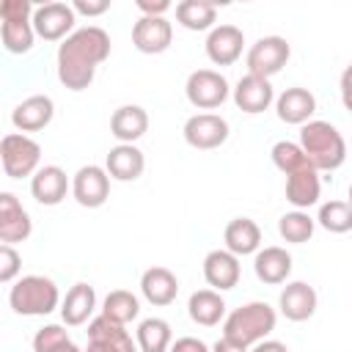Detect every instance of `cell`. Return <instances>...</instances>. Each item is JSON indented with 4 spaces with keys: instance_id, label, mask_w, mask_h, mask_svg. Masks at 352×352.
Instances as JSON below:
<instances>
[{
    "instance_id": "cell-1",
    "label": "cell",
    "mask_w": 352,
    "mask_h": 352,
    "mask_svg": "<svg viewBox=\"0 0 352 352\" xmlns=\"http://www.w3.org/2000/svg\"><path fill=\"white\" fill-rule=\"evenodd\" d=\"M107 55H110V36L104 28L99 25L77 28L58 47V80L69 91H85L94 82L99 63L107 60Z\"/></svg>"
},
{
    "instance_id": "cell-2",
    "label": "cell",
    "mask_w": 352,
    "mask_h": 352,
    "mask_svg": "<svg viewBox=\"0 0 352 352\" xmlns=\"http://www.w3.org/2000/svg\"><path fill=\"white\" fill-rule=\"evenodd\" d=\"M300 146H302L311 168H316V170H336L346 160V140L330 121L311 118L308 124H302Z\"/></svg>"
},
{
    "instance_id": "cell-3",
    "label": "cell",
    "mask_w": 352,
    "mask_h": 352,
    "mask_svg": "<svg viewBox=\"0 0 352 352\" xmlns=\"http://www.w3.org/2000/svg\"><path fill=\"white\" fill-rule=\"evenodd\" d=\"M275 324H278L275 308L264 300H253V302H245V305L234 308L223 319V336L250 349L258 341H264L275 330Z\"/></svg>"
},
{
    "instance_id": "cell-4",
    "label": "cell",
    "mask_w": 352,
    "mask_h": 352,
    "mask_svg": "<svg viewBox=\"0 0 352 352\" xmlns=\"http://www.w3.org/2000/svg\"><path fill=\"white\" fill-rule=\"evenodd\" d=\"M8 305L19 316H47L60 305L58 283L47 275H22L8 292Z\"/></svg>"
},
{
    "instance_id": "cell-5",
    "label": "cell",
    "mask_w": 352,
    "mask_h": 352,
    "mask_svg": "<svg viewBox=\"0 0 352 352\" xmlns=\"http://www.w3.org/2000/svg\"><path fill=\"white\" fill-rule=\"evenodd\" d=\"M33 11L30 0H3L0 3V38L11 55H25L33 47Z\"/></svg>"
},
{
    "instance_id": "cell-6",
    "label": "cell",
    "mask_w": 352,
    "mask_h": 352,
    "mask_svg": "<svg viewBox=\"0 0 352 352\" xmlns=\"http://www.w3.org/2000/svg\"><path fill=\"white\" fill-rule=\"evenodd\" d=\"M0 162L8 179H33L41 162V146L25 132H8L0 140Z\"/></svg>"
},
{
    "instance_id": "cell-7",
    "label": "cell",
    "mask_w": 352,
    "mask_h": 352,
    "mask_svg": "<svg viewBox=\"0 0 352 352\" xmlns=\"http://www.w3.org/2000/svg\"><path fill=\"white\" fill-rule=\"evenodd\" d=\"M289 58H292V47L283 36H261L245 55L248 74L270 80L272 74H278L289 63Z\"/></svg>"
},
{
    "instance_id": "cell-8",
    "label": "cell",
    "mask_w": 352,
    "mask_h": 352,
    "mask_svg": "<svg viewBox=\"0 0 352 352\" xmlns=\"http://www.w3.org/2000/svg\"><path fill=\"white\" fill-rule=\"evenodd\" d=\"M184 94H187V102L192 107L214 110V107H220L228 99L231 88H228V80L220 72H214V69H195V72H190V77L184 82Z\"/></svg>"
},
{
    "instance_id": "cell-9",
    "label": "cell",
    "mask_w": 352,
    "mask_h": 352,
    "mask_svg": "<svg viewBox=\"0 0 352 352\" xmlns=\"http://www.w3.org/2000/svg\"><path fill=\"white\" fill-rule=\"evenodd\" d=\"M74 22H77V14L69 3H44V6H36L33 11V30L38 38L44 41H63L74 33Z\"/></svg>"
},
{
    "instance_id": "cell-10",
    "label": "cell",
    "mask_w": 352,
    "mask_h": 352,
    "mask_svg": "<svg viewBox=\"0 0 352 352\" xmlns=\"http://www.w3.org/2000/svg\"><path fill=\"white\" fill-rule=\"evenodd\" d=\"M228 121L217 113H195L184 121V140L187 146L198 148V151H212V148H220L226 140H228Z\"/></svg>"
},
{
    "instance_id": "cell-11",
    "label": "cell",
    "mask_w": 352,
    "mask_h": 352,
    "mask_svg": "<svg viewBox=\"0 0 352 352\" xmlns=\"http://www.w3.org/2000/svg\"><path fill=\"white\" fill-rule=\"evenodd\" d=\"M138 341L129 336L126 324H118L107 316H94L88 322V346L85 352H138Z\"/></svg>"
},
{
    "instance_id": "cell-12",
    "label": "cell",
    "mask_w": 352,
    "mask_h": 352,
    "mask_svg": "<svg viewBox=\"0 0 352 352\" xmlns=\"http://www.w3.org/2000/svg\"><path fill=\"white\" fill-rule=\"evenodd\" d=\"M72 195L85 209H99L110 198V173L102 165H82L72 176Z\"/></svg>"
},
{
    "instance_id": "cell-13",
    "label": "cell",
    "mask_w": 352,
    "mask_h": 352,
    "mask_svg": "<svg viewBox=\"0 0 352 352\" xmlns=\"http://www.w3.org/2000/svg\"><path fill=\"white\" fill-rule=\"evenodd\" d=\"M173 41V25L165 16H140L132 25V44L143 55H160Z\"/></svg>"
},
{
    "instance_id": "cell-14",
    "label": "cell",
    "mask_w": 352,
    "mask_h": 352,
    "mask_svg": "<svg viewBox=\"0 0 352 352\" xmlns=\"http://www.w3.org/2000/svg\"><path fill=\"white\" fill-rule=\"evenodd\" d=\"M245 50V33L236 25H217L206 36V55L214 66H231Z\"/></svg>"
},
{
    "instance_id": "cell-15",
    "label": "cell",
    "mask_w": 352,
    "mask_h": 352,
    "mask_svg": "<svg viewBox=\"0 0 352 352\" xmlns=\"http://www.w3.org/2000/svg\"><path fill=\"white\" fill-rule=\"evenodd\" d=\"M231 91H234V104L242 113H248V116H258V113H264L275 102L272 82L264 80V77H256V74L239 77Z\"/></svg>"
},
{
    "instance_id": "cell-16",
    "label": "cell",
    "mask_w": 352,
    "mask_h": 352,
    "mask_svg": "<svg viewBox=\"0 0 352 352\" xmlns=\"http://www.w3.org/2000/svg\"><path fill=\"white\" fill-rule=\"evenodd\" d=\"M242 267H239V256H234L226 248L209 250L204 256V278L214 292H228L239 283Z\"/></svg>"
},
{
    "instance_id": "cell-17",
    "label": "cell",
    "mask_w": 352,
    "mask_h": 352,
    "mask_svg": "<svg viewBox=\"0 0 352 352\" xmlns=\"http://www.w3.org/2000/svg\"><path fill=\"white\" fill-rule=\"evenodd\" d=\"M30 231H33V220L22 209L16 195L14 192H0V242L3 245L25 242L30 236Z\"/></svg>"
},
{
    "instance_id": "cell-18",
    "label": "cell",
    "mask_w": 352,
    "mask_h": 352,
    "mask_svg": "<svg viewBox=\"0 0 352 352\" xmlns=\"http://www.w3.org/2000/svg\"><path fill=\"white\" fill-rule=\"evenodd\" d=\"M316 305H319V297H316V289L305 280H292L283 286L280 297H278V308L280 314L289 319V322H305L316 314Z\"/></svg>"
},
{
    "instance_id": "cell-19",
    "label": "cell",
    "mask_w": 352,
    "mask_h": 352,
    "mask_svg": "<svg viewBox=\"0 0 352 352\" xmlns=\"http://www.w3.org/2000/svg\"><path fill=\"white\" fill-rule=\"evenodd\" d=\"M69 190H72V182L60 165H44L30 179V192L41 206H58Z\"/></svg>"
},
{
    "instance_id": "cell-20",
    "label": "cell",
    "mask_w": 352,
    "mask_h": 352,
    "mask_svg": "<svg viewBox=\"0 0 352 352\" xmlns=\"http://www.w3.org/2000/svg\"><path fill=\"white\" fill-rule=\"evenodd\" d=\"M52 116H55V102L47 94H33L14 107L11 124L19 132H38L52 121Z\"/></svg>"
},
{
    "instance_id": "cell-21",
    "label": "cell",
    "mask_w": 352,
    "mask_h": 352,
    "mask_svg": "<svg viewBox=\"0 0 352 352\" xmlns=\"http://www.w3.org/2000/svg\"><path fill=\"white\" fill-rule=\"evenodd\" d=\"M104 170L116 182H135L146 170V157L135 143H118L104 157Z\"/></svg>"
},
{
    "instance_id": "cell-22",
    "label": "cell",
    "mask_w": 352,
    "mask_h": 352,
    "mask_svg": "<svg viewBox=\"0 0 352 352\" xmlns=\"http://www.w3.org/2000/svg\"><path fill=\"white\" fill-rule=\"evenodd\" d=\"M275 113L283 124H294V126H302L311 121V116L316 113V96L308 91V88H286L278 99H275Z\"/></svg>"
},
{
    "instance_id": "cell-23",
    "label": "cell",
    "mask_w": 352,
    "mask_h": 352,
    "mask_svg": "<svg viewBox=\"0 0 352 352\" xmlns=\"http://www.w3.org/2000/svg\"><path fill=\"white\" fill-rule=\"evenodd\" d=\"M253 272L267 286L286 283V278L292 275V256H289V250L286 248H278V245L261 248L256 253V258H253Z\"/></svg>"
},
{
    "instance_id": "cell-24",
    "label": "cell",
    "mask_w": 352,
    "mask_h": 352,
    "mask_svg": "<svg viewBox=\"0 0 352 352\" xmlns=\"http://www.w3.org/2000/svg\"><path fill=\"white\" fill-rule=\"evenodd\" d=\"M148 132V113L140 104H121L110 116V135L118 143H135Z\"/></svg>"
},
{
    "instance_id": "cell-25",
    "label": "cell",
    "mask_w": 352,
    "mask_h": 352,
    "mask_svg": "<svg viewBox=\"0 0 352 352\" xmlns=\"http://www.w3.org/2000/svg\"><path fill=\"white\" fill-rule=\"evenodd\" d=\"M140 292L151 305H170L179 294V278L168 267H148L140 275Z\"/></svg>"
},
{
    "instance_id": "cell-26",
    "label": "cell",
    "mask_w": 352,
    "mask_h": 352,
    "mask_svg": "<svg viewBox=\"0 0 352 352\" xmlns=\"http://www.w3.org/2000/svg\"><path fill=\"white\" fill-rule=\"evenodd\" d=\"M96 311V292L91 283H74L60 300V319L69 327L85 324Z\"/></svg>"
},
{
    "instance_id": "cell-27",
    "label": "cell",
    "mask_w": 352,
    "mask_h": 352,
    "mask_svg": "<svg viewBox=\"0 0 352 352\" xmlns=\"http://www.w3.org/2000/svg\"><path fill=\"white\" fill-rule=\"evenodd\" d=\"M319 192H322V182H319V170L316 168H302L292 176H286V201L294 209H308L314 204H319Z\"/></svg>"
},
{
    "instance_id": "cell-28",
    "label": "cell",
    "mask_w": 352,
    "mask_h": 352,
    "mask_svg": "<svg viewBox=\"0 0 352 352\" xmlns=\"http://www.w3.org/2000/svg\"><path fill=\"white\" fill-rule=\"evenodd\" d=\"M223 242H226V250H231L234 256H250V253H258V245H261V228L256 220L250 217H234L226 231H223Z\"/></svg>"
},
{
    "instance_id": "cell-29",
    "label": "cell",
    "mask_w": 352,
    "mask_h": 352,
    "mask_svg": "<svg viewBox=\"0 0 352 352\" xmlns=\"http://www.w3.org/2000/svg\"><path fill=\"white\" fill-rule=\"evenodd\" d=\"M187 314L195 324L201 327H214L226 319V300L220 297V292L214 289H198L190 294L187 302Z\"/></svg>"
},
{
    "instance_id": "cell-30",
    "label": "cell",
    "mask_w": 352,
    "mask_h": 352,
    "mask_svg": "<svg viewBox=\"0 0 352 352\" xmlns=\"http://www.w3.org/2000/svg\"><path fill=\"white\" fill-rule=\"evenodd\" d=\"M217 19V3L212 0H182L176 6V22L187 30H212Z\"/></svg>"
},
{
    "instance_id": "cell-31",
    "label": "cell",
    "mask_w": 352,
    "mask_h": 352,
    "mask_svg": "<svg viewBox=\"0 0 352 352\" xmlns=\"http://www.w3.org/2000/svg\"><path fill=\"white\" fill-rule=\"evenodd\" d=\"M135 341H138L140 352H168L170 344H173V333H170V324L165 319L148 316L138 324Z\"/></svg>"
},
{
    "instance_id": "cell-32",
    "label": "cell",
    "mask_w": 352,
    "mask_h": 352,
    "mask_svg": "<svg viewBox=\"0 0 352 352\" xmlns=\"http://www.w3.org/2000/svg\"><path fill=\"white\" fill-rule=\"evenodd\" d=\"M138 314H140V300L126 289H113L102 302V316L118 324H129L132 319H138Z\"/></svg>"
},
{
    "instance_id": "cell-33",
    "label": "cell",
    "mask_w": 352,
    "mask_h": 352,
    "mask_svg": "<svg viewBox=\"0 0 352 352\" xmlns=\"http://www.w3.org/2000/svg\"><path fill=\"white\" fill-rule=\"evenodd\" d=\"M314 228H316V220H314L308 212H302V209L286 212V214H280V220H278V234H280L286 242H292V245L308 242V239L314 236Z\"/></svg>"
},
{
    "instance_id": "cell-34",
    "label": "cell",
    "mask_w": 352,
    "mask_h": 352,
    "mask_svg": "<svg viewBox=\"0 0 352 352\" xmlns=\"http://www.w3.org/2000/svg\"><path fill=\"white\" fill-rule=\"evenodd\" d=\"M270 157H272L275 168L280 173H286V176H292V173H297V170H302V168L311 165L308 157H305V151H302V146L300 143H292V140H278L270 148Z\"/></svg>"
},
{
    "instance_id": "cell-35",
    "label": "cell",
    "mask_w": 352,
    "mask_h": 352,
    "mask_svg": "<svg viewBox=\"0 0 352 352\" xmlns=\"http://www.w3.org/2000/svg\"><path fill=\"white\" fill-rule=\"evenodd\" d=\"M316 223L330 234H346L352 231V206L346 201H327L319 206Z\"/></svg>"
},
{
    "instance_id": "cell-36",
    "label": "cell",
    "mask_w": 352,
    "mask_h": 352,
    "mask_svg": "<svg viewBox=\"0 0 352 352\" xmlns=\"http://www.w3.org/2000/svg\"><path fill=\"white\" fill-rule=\"evenodd\" d=\"M72 338L60 324H44L36 330L33 336V352H58L60 346H66Z\"/></svg>"
},
{
    "instance_id": "cell-37",
    "label": "cell",
    "mask_w": 352,
    "mask_h": 352,
    "mask_svg": "<svg viewBox=\"0 0 352 352\" xmlns=\"http://www.w3.org/2000/svg\"><path fill=\"white\" fill-rule=\"evenodd\" d=\"M22 270V256L14 245H0V283H11Z\"/></svg>"
},
{
    "instance_id": "cell-38",
    "label": "cell",
    "mask_w": 352,
    "mask_h": 352,
    "mask_svg": "<svg viewBox=\"0 0 352 352\" xmlns=\"http://www.w3.org/2000/svg\"><path fill=\"white\" fill-rule=\"evenodd\" d=\"M72 8L74 14H82V16H102L110 8V0H74Z\"/></svg>"
},
{
    "instance_id": "cell-39",
    "label": "cell",
    "mask_w": 352,
    "mask_h": 352,
    "mask_svg": "<svg viewBox=\"0 0 352 352\" xmlns=\"http://www.w3.org/2000/svg\"><path fill=\"white\" fill-rule=\"evenodd\" d=\"M138 11L143 16H165L170 11V3L168 0H135Z\"/></svg>"
},
{
    "instance_id": "cell-40",
    "label": "cell",
    "mask_w": 352,
    "mask_h": 352,
    "mask_svg": "<svg viewBox=\"0 0 352 352\" xmlns=\"http://www.w3.org/2000/svg\"><path fill=\"white\" fill-rule=\"evenodd\" d=\"M168 352H212L201 338H192V336H182V338H176L173 344H170V349Z\"/></svg>"
},
{
    "instance_id": "cell-41",
    "label": "cell",
    "mask_w": 352,
    "mask_h": 352,
    "mask_svg": "<svg viewBox=\"0 0 352 352\" xmlns=\"http://www.w3.org/2000/svg\"><path fill=\"white\" fill-rule=\"evenodd\" d=\"M338 88H341V102H344V107L352 113V63L341 72V82H338Z\"/></svg>"
},
{
    "instance_id": "cell-42",
    "label": "cell",
    "mask_w": 352,
    "mask_h": 352,
    "mask_svg": "<svg viewBox=\"0 0 352 352\" xmlns=\"http://www.w3.org/2000/svg\"><path fill=\"white\" fill-rule=\"evenodd\" d=\"M212 352H248V346H242V344H236V341H231V338H217L214 344H212Z\"/></svg>"
},
{
    "instance_id": "cell-43",
    "label": "cell",
    "mask_w": 352,
    "mask_h": 352,
    "mask_svg": "<svg viewBox=\"0 0 352 352\" xmlns=\"http://www.w3.org/2000/svg\"><path fill=\"white\" fill-rule=\"evenodd\" d=\"M250 352H289L286 349V344L283 341H275V338H264V341H258Z\"/></svg>"
},
{
    "instance_id": "cell-44",
    "label": "cell",
    "mask_w": 352,
    "mask_h": 352,
    "mask_svg": "<svg viewBox=\"0 0 352 352\" xmlns=\"http://www.w3.org/2000/svg\"><path fill=\"white\" fill-rule=\"evenodd\" d=\"M58 352H85V349H80V346H77L74 341H69V344H66V346H60Z\"/></svg>"
},
{
    "instance_id": "cell-45",
    "label": "cell",
    "mask_w": 352,
    "mask_h": 352,
    "mask_svg": "<svg viewBox=\"0 0 352 352\" xmlns=\"http://www.w3.org/2000/svg\"><path fill=\"white\" fill-rule=\"evenodd\" d=\"M346 204L352 206V184H349V190H346Z\"/></svg>"
}]
</instances>
